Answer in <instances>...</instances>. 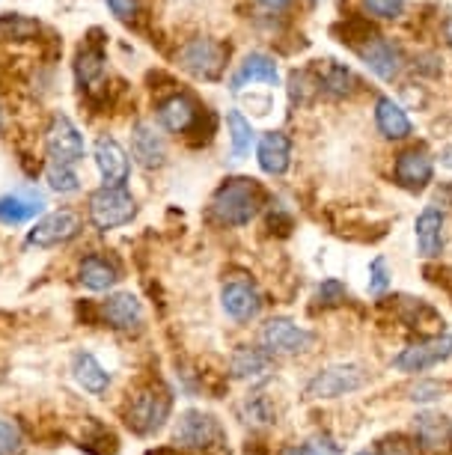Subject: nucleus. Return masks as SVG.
Masks as SVG:
<instances>
[{"mask_svg": "<svg viewBox=\"0 0 452 455\" xmlns=\"http://www.w3.org/2000/svg\"><path fill=\"white\" fill-rule=\"evenodd\" d=\"M262 188L253 179H226L211 196V214L224 223V227H247L262 209Z\"/></svg>", "mask_w": 452, "mask_h": 455, "instance_id": "f257e3e1", "label": "nucleus"}, {"mask_svg": "<svg viewBox=\"0 0 452 455\" xmlns=\"http://www.w3.org/2000/svg\"><path fill=\"white\" fill-rule=\"evenodd\" d=\"M167 417H170V393L155 381L134 393L125 411L128 428L138 435H155L164 426Z\"/></svg>", "mask_w": 452, "mask_h": 455, "instance_id": "f03ea898", "label": "nucleus"}, {"mask_svg": "<svg viewBox=\"0 0 452 455\" xmlns=\"http://www.w3.org/2000/svg\"><path fill=\"white\" fill-rule=\"evenodd\" d=\"M134 214H138V203H134V196L128 194L125 188L105 185L90 196V220H92V227L101 229V233L125 227Z\"/></svg>", "mask_w": 452, "mask_h": 455, "instance_id": "7ed1b4c3", "label": "nucleus"}, {"mask_svg": "<svg viewBox=\"0 0 452 455\" xmlns=\"http://www.w3.org/2000/svg\"><path fill=\"white\" fill-rule=\"evenodd\" d=\"M366 381H369V372H366L363 366H354V363L328 366L313 375V381L306 384V396L310 399H337V396H345V393L361 390Z\"/></svg>", "mask_w": 452, "mask_h": 455, "instance_id": "20e7f679", "label": "nucleus"}, {"mask_svg": "<svg viewBox=\"0 0 452 455\" xmlns=\"http://www.w3.org/2000/svg\"><path fill=\"white\" fill-rule=\"evenodd\" d=\"M173 441L178 446H187V450H215V446L226 443V432L211 414H202V411H185L176 423Z\"/></svg>", "mask_w": 452, "mask_h": 455, "instance_id": "39448f33", "label": "nucleus"}, {"mask_svg": "<svg viewBox=\"0 0 452 455\" xmlns=\"http://www.w3.org/2000/svg\"><path fill=\"white\" fill-rule=\"evenodd\" d=\"M178 63L185 72L202 81H218L226 66V48L215 39H194L178 51Z\"/></svg>", "mask_w": 452, "mask_h": 455, "instance_id": "423d86ee", "label": "nucleus"}, {"mask_svg": "<svg viewBox=\"0 0 452 455\" xmlns=\"http://www.w3.org/2000/svg\"><path fill=\"white\" fill-rule=\"evenodd\" d=\"M45 149L51 164L57 167H75L83 158V134L78 132V125L69 116H54V123L48 128L45 137Z\"/></svg>", "mask_w": 452, "mask_h": 455, "instance_id": "0eeeda50", "label": "nucleus"}, {"mask_svg": "<svg viewBox=\"0 0 452 455\" xmlns=\"http://www.w3.org/2000/svg\"><path fill=\"white\" fill-rule=\"evenodd\" d=\"M259 342L268 355H304L313 346V333L289 319H271L259 331Z\"/></svg>", "mask_w": 452, "mask_h": 455, "instance_id": "6e6552de", "label": "nucleus"}, {"mask_svg": "<svg viewBox=\"0 0 452 455\" xmlns=\"http://www.w3.org/2000/svg\"><path fill=\"white\" fill-rule=\"evenodd\" d=\"M81 233V218L75 214L72 209H59V212H51L45 214L36 227L28 233V244L30 247H57V244H66L72 242L75 235Z\"/></svg>", "mask_w": 452, "mask_h": 455, "instance_id": "1a4fd4ad", "label": "nucleus"}, {"mask_svg": "<svg viewBox=\"0 0 452 455\" xmlns=\"http://www.w3.org/2000/svg\"><path fill=\"white\" fill-rule=\"evenodd\" d=\"M449 357H452V337L443 333V337H429L423 342L408 346L402 355H396L393 366L399 372H425V369L438 366Z\"/></svg>", "mask_w": 452, "mask_h": 455, "instance_id": "9d476101", "label": "nucleus"}, {"mask_svg": "<svg viewBox=\"0 0 452 455\" xmlns=\"http://www.w3.org/2000/svg\"><path fill=\"white\" fill-rule=\"evenodd\" d=\"M354 51L363 57V63L369 66L381 81H393L399 75V68H402V54H399V48L384 36H375V33L366 36L363 42H357Z\"/></svg>", "mask_w": 452, "mask_h": 455, "instance_id": "9b49d317", "label": "nucleus"}, {"mask_svg": "<svg viewBox=\"0 0 452 455\" xmlns=\"http://www.w3.org/2000/svg\"><path fill=\"white\" fill-rule=\"evenodd\" d=\"M99 313H101V319H105V324H110L114 331H138L143 324V304L131 291L107 295L101 300Z\"/></svg>", "mask_w": 452, "mask_h": 455, "instance_id": "f8f14e48", "label": "nucleus"}, {"mask_svg": "<svg viewBox=\"0 0 452 455\" xmlns=\"http://www.w3.org/2000/svg\"><path fill=\"white\" fill-rule=\"evenodd\" d=\"M220 304H224V313L229 319L250 322L262 310V295L256 291L253 283L235 280V283H226L224 291H220Z\"/></svg>", "mask_w": 452, "mask_h": 455, "instance_id": "ddd939ff", "label": "nucleus"}, {"mask_svg": "<svg viewBox=\"0 0 452 455\" xmlns=\"http://www.w3.org/2000/svg\"><path fill=\"white\" fill-rule=\"evenodd\" d=\"M92 158H96V167L101 179H105L107 188H125L128 179V156L114 137H99L96 149H92Z\"/></svg>", "mask_w": 452, "mask_h": 455, "instance_id": "4468645a", "label": "nucleus"}, {"mask_svg": "<svg viewBox=\"0 0 452 455\" xmlns=\"http://www.w3.org/2000/svg\"><path fill=\"white\" fill-rule=\"evenodd\" d=\"M393 176H396V182L405 188V191H423V188L429 185L432 176H434V164H432L429 152H423V149L402 152V156L396 158Z\"/></svg>", "mask_w": 452, "mask_h": 455, "instance_id": "2eb2a0df", "label": "nucleus"}, {"mask_svg": "<svg viewBox=\"0 0 452 455\" xmlns=\"http://www.w3.org/2000/svg\"><path fill=\"white\" fill-rule=\"evenodd\" d=\"M131 156L147 170H155L167 161V146L152 123H138L131 128Z\"/></svg>", "mask_w": 452, "mask_h": 455, "instance_id": "dca6fc26", "label": "nucleus"}, {"mask_svg": "<svg viewBox=\"0 0 452 455\" xmlns=\"http://www.w3.org/2000/svg\"><path fill=\"white\" fill-rule=\"evenodd\" d=\"M42 212H45V200L36 191H15L0 196V223H6V227L28 223Z\"/></svg>", "mask_w": 452, "mask_h": 455, "instance_id": "f3484780", "label": "nucleus"}, {"mask_svg": "<svg viewBox=\"0 0 452 455\" xmlns=\"http://www.w3.org/2000/svg\"><path fill=\"white\" fill-rule=\"evenodd\" d=\"M256 158H259L262 173L268 176H283L289 170V161H292V140L283 132H268L259 140V149H256Z\"/></svg>", "mask_w": 452, "mask_h": 455, "instance_id": "a211bd4d", "label": "nucleus"}, {"mask_svg": "<svg viewBox=\"0 0 452 455\" xmlns=\"http://www.w3.org/2000/svg\"><path fill=\"white\" fill-rule=\"evenodd\" d=\"M253 84H268V87H277L274 60L266 57V54H250L242 66L235 68L233 78H229V90L242 92L244 87H253Z\"/></svg>", "mask_w": 452, "mask_h": 455, "instance_id": "6ab92c4d", "label": "nucleus"}, {"mask_svg": "<svg viewBox=\"0 0 452 455\" xmlns=\"http://www.w3.org/2000/svg\"><path fill=\"white\" fill-rule=\"evenodd\" d=\"M416 441L429 452H447L452 446V423L443 414H420L414 423Z\"/></svg>", "mask_w": 452, "mask_h": 455, "instance_id": "aec40b11", "label": "nucleus"}, {"mask_svg": "<svg viewBox=\"0 0 452 455\" xmlns=\"http://www.w3.org/2000/svg\"><path fill=\"white\" fill-rule=\"evenodd\" d=\"M72 375L83 390L92 393V396H101V393L110 387V372L99 363L96 355H90V351H75Z\"/></svg>", "mask_w": 452, "mask_h": 455, "instance_id": "412c9836", "label": "nucleus"}, {"mask_svg": "<svg viewBox=\"0 0 452 455\" xmlns=\"http://www.w3.org/2000/svg\"><path fill=\"white\" fill-rule=\"evenodd\" d=\"M197 105H194V99L187 96H170L167 101H161L158 108V123L167 128V132L173 134H185L191 132L194 123H197Z\"/></svg>", "mask_w": 452, "mask_h": 455, "instance_id": "4be33fe9", "label": "nucleus"}, {"mask_svg": "<svg viewBox=\"0 0 452 455\" xmlns=\"http://www.w3.org/2000/svg\"><path fill=\"white\" fill-rule=\"evenodd\" d=\"M78 280L92 291H107V289L116 286L119 271H116V265L107 259V256L90 253V256H83L81 265H78Z\"/></svg>", "mask_w": 452, "mask_h": 455, "instance_id": "5701e85b", "label": "nucleus"}, {"mask_svg": "<svg viewBox=\"0 0 452 455\" xmlns=\"http://www.w3.org/2000/svg\"><path fill=\"white\" fill-rule=\"evenodd\" d=\"M271 355L266 348H247L242 346L229 360V369H233L235 378H242V381H259V378H266L271 372Z\"/></svg>", "mask_w": 452, "mask_h": 455, "instance_id": "b1692460", "label": "nucleus"}, {"mask_svg": "<svg viewBox=\"0 0 452 455\" xmlns=\"http://www.w3.org/2000/svg\"><path fill=\"white\" fill-rule=\"evenodd\" d=\"M375 123H378V132L384 137H390V140H402V137L411 134V119H408V114L393 99H378V105H375Z\"/></svg>", "mask_w": 452, "mask_h": 455, "instance_id": "393cba45", "label": "nucleus"}, {"mask_svg": "<svg viewBox=\"0 0 452 455\" xmlns=\"http://www.w3.org/2000/svg\"><path fill=\"white\" fill-rule=\"evenodd\" d=\"M416 244H420V253L434 259L443 247V212L438 209H425L420 218H416Z\"/></svg>", "mask_w": 452, "mask_h": 455, "instance_id": "a878e982", "label": "nucleus"}, {"mask_svg": "<svg viewBox=\"0 0 452 455\" xmlns=\"http://www.w3.org/2000/svg\"><path fill=\"white\" fill-rule=\"evenodd\" d=\"M75 75H78V84L87 90H96V84L105 78V51L101 45H83L78 54V63H75Z\"/></svg>", "mask_w": 452, "mask_h": 455, "instance_id": "bb28decb", "label": "nucleus"}, {"mask_svg": "<svg viewBox=\"0 0 452 455\" xmlns=\"http://www.w3.org/2000/svg\"><path fill=\"white\" fill-rule=\"evenodd\" d=\"M319 84H321V90L330 92V96H352L354 87H357L354 75L339 63H328L325 68H321Z\"/></svg>", "mask_w": 452, "mask_h": 455, "instance_id": "cd10ccee", "label": "nucleus"}, {"mask_svg": "<svg viewBox=\"0 0 452 455\" xmlns=\"http://www.w3.org/2000/svg\"><path fill=\"white\" fill-rule=\"evenodd\" d=\"M226 125H229V140H233V156L242 158L250 152V143H253V128L250 123L238 114V110H229L226 116Z\"/></svg>", "mask_w": 452, "mask_h": 455, "instance_id": "c85d7f7f", "label": "nucleus"}, {"mask_svg": "<svg viewBox=\"0 0 452 455\" xmlns=\"http://www.w3.org/2000/svg\"><path fill=\"white\" fill-rule=\"evenodd\" d=\"M45 179H48V188L57 194H75L81 188V179L75 173V167H57V164H48L45 170Z\"/></svg>", "mask_w": 452, "mask_h": 455, "instance_id": "c756f323", "label": "nucleus"}, {"mask_svg": "<svg viewBox=\"0 0 452 455\" xmlns=\"http://www.w3.org/2000/svg\"><path fill=\"white\" fill-rule=\"evenodd\" d=\"M319 90L321 84L319 78H313V72H292V78H289V92H292V101H297V105H306Z\"/></svg>", "mask_w": 452, "mask_h": 455, "instance_id": "7c9ffc66", "label": "nucleus"}, {"mask_svg": "<svg viewBox=\"0 0 452 455\" xmlns=\"http://www.w3.org/2000/svg\"><path fill=\"white\" fill-rule=\"evenodd\" d=\"M348 300V289L339 280H325L319 289H315V304L321 310H334V307H343Z\"/></svg>", "mask_w": 452, "mask_h": 455, "instance_id": "2f4dec72", "label": "nucleus"}, {"mask_svg": "<svg viewBox=\"0 0 452 455\" xmlns=\"http://www.w3.org/2000/svg\"><path fill=\"white\" fill-rule=\"evenodd\" d=\"M244 411V417H247V423H253V426H268V423H274V408H271V402L262 396V393H256V396H250L242 405Z\"/></svg>", "mask_w": 452, "mask_h": 455, "instance_id": "473e14b6", "label": "nucleus"}, {"mask_svg": "<svg viewBox=\"0 0 452 455\" xmlns=\"http://www.w3.org/2000/svg\"><path fill=\"white\" fill-rule=\"evenodd\" d=\"M33 33H39V24L24 19V15H4L0 19V36L6 39H30Z\"/></svg>", "mask_w": 452, "mask_h": 455, "instance_id": "72a5a7b5", "label": "nucleus"}, {"mask_svg": "<svg viewBox=\"0 0 452 455\" xmlns=\"http://www.w3.org/2000/svg\"><path fill=\"white\" fill-rule=\"evenodd\" d=\"M24 446L21 428L10 423V419H0V455H19Z\"/></svg>", "mask_w": 452, "mask_h": 455, "instance_id": "f704fd0d", "label": "nucleus"}, {"mask_svg": "<svg viewBox=\"0 0 452 455\" xmlns=\"http://www.w3.org/2000/svg\"><path fill=\"white\" fill-rule=\"evenodd\" d=\"M363 6L378 19H399L405 10V0H363Z\"/></svg>", "mask_w": 452, "mask_h": 455, "instance_id": "c9c22d12", "label": "nucleus"}, {"mask_svg": "<svg viewBox=\"0 0 452 455\" xmlns=\"http://www.w3.org/2000/svg\"><path fill=\"white\" fill-rule=\"evenodd\" d=\"M378 455H420V452H416L414 441H408V437L396 435V437H387V441H381V452Z\"/></svg>", "mask_w": 452, "mask_h": 455, "instance_id": "e433bc0d", "label": "nucleus"}, {"mask_svg": "<svg viewBox=\"0 0 452 455\" xmlns=\"http://www.w3.org/2000/svg\"><path fill=\"white\" fill-rule=\"evenodd\" d=\"M438 396H443V384L438 381H416L414 387L408 390V399H414V402H432Z\"/></svg>", "mask_w": 452, "mask_h": 455, "instance_id": "4c0bfd02", "label": "nucleus"}, {"mask_svg": "<svg viewBox=\"0 0 452 455\" xmlns=\"http://www.w3.org/2000/svg\"><path fill=\"white\" fill-rule=\"evenodd\" d=\"M369 274H372V280H369V289L378 295V291H384L390 286V274H387V262L384 259H375L372 262V268H369Z\"/></svg>", "mask_w": 452, "mask_h": 455, "instance_id": "58836bf2", "label": "nucleus"}, {"mask_svg": "<svg viewBox=\"0 0 452 455\" xmlns=\"http://www.w3.org/2000/svg\"><path fill=\"white\" fill-rule=\"evenodd\" d=\"M105 4L119 21H131L138 15V0H105Z\"/></svg>", "mask_w": 452, "mask_h": 455, "instance_id": "ea45409f", "label": "nucleus"}, {"mask_svg": "<svg viewBox=\"0 0 452 455\" xmlns=\"http://www.w3.org/2000/svg\"><path fill=\"white\" fill-rule=\"evenodd\" d=\"M280 455H319V452H315L313 446L301 443V446H286V450H280Z\"/></svg>", "mask_w": 452, "mask_h": 455, "instance_id": "a19ab883", "label": "nucleus"}, {"mask_svg": "<svg viewBox=\"0 0 452 455\" xmlns=\"http://www.w3.org/2000/svg\"><path fill=\"white\" fill-rule=\"evenodd\" d=\"M262 6H268V10H283V6H289L292 0H259Z\"/></svg>", "mask_w": 452, "mask_h": 455, "instance_id": "79ce46f5", "label": "nucleus"}, {"mask_svg": "<svg viewBox=\"0 0 452 455\" xmlns=\"http://www.w3.org/2000/svg\"><path fill=\"white\" fill-rule=\"evenodd\" d=\"M357 455H378V452H357Z\"/></svg>", "mask_w": 452, "mask_h": 455, "instance_id": "37998d69", "label": "nucleus"}, {"mask_svg": "<svg viewBox=\"0 0 452 455\" xmlns=\"http://www.w3.org/2000/svg\"><path fill=\"white\" fill-rule=\"evenodd\" d=\"M0 125H4V114H0Z\"/></svg>", "mask_w": 452, "mask_h": 455, "instance_id": "c03bdc74", "label": "nucleus"}]
</instances>
